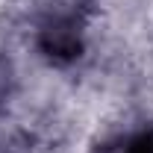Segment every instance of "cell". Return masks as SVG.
Listing matches in <instances>:
<instances>
[{
  "label": "cell",
  "instance_id": "cell-1",
  "mask_svg": "<svg viewBox=\"0 0 153 153\" xmlns=\"http://www.w3.org/2000/svg\"><path fill=\"white\" fill-rule=\"evenodd\" d=\"M127 153H153V133H144L138 135L133 144L127 147Z\"/></svg>",
  "mask_w": 153,
  "mask_h": 153
}]
</instances>
